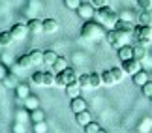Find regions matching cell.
Returning a JSON list of instances; mask_svg holds the SVG:
<instances>
[{"instance_id":"cell-1","label":"cell","mask_w":152,"mask_h":133,"mask_svg":"<svg viewBox=\"0 0 152 133\" xmlns=\"http://www.w3.org/2000/svg\"><path fill=\"white\" fill-rule=\"evenodd\" d=\"M105 34H107V26H103L102 23L98 21H85L83 28H81V36L85 39H105Z\"/></svg>"},{"instance_id":"cell-2","label":"cell","mask_w":152,"mask_h":133,"mask_svg":"<svg viewBox=\"0 0 152 133\" xmlns=\"http://www.w3.org/2000/svg\"><path fill=\"white\" fill-rule=\"evenodd\" d=\"M94 17L98 19V23H102L103 26L107 28H113L115 23L118 21V15H116V11H113L109 8V6H102V8H96V13Z\"/></svg>"},{"instance_id":"cell-3","label":"cell","mask_w":152,"mask_h":133,"mask_svg":"<svg viewBox=\"0 0 152 133\" xmlns=\"http://www.w3.org/2000/svg\"><path fill=\"white\" fill-rule=\"evenodd\" d=\"M132 34L135 36L137 43L148 47L150 41H152V25H137V26H133V32Z\"/></svg>"},{"instance_id":"cell-4","label":"cell","mask_w":152,"mask_h":133,"mask_svg":"<svg viewBox=\"0 0 152 133\" xmlns=\"http://www.w3.org/2000/svg\"><path fill=\"white\" fill-rule=\"evenodd\" d=\"M77 81V75L72 68H66V69H60V71H56V81L55 84L56 86H62V88H66L69 83H75Z\"/></svg>"},{"instance_id":"cell-5","label":"cell","mask_w":152,"mask_h":133,"mask_svg":"<svg viewBox=\"0 0 152 133\" xmlns=\"http://www.w3.org/2000/svg\"><path fill=\"white\" fill-rule=\"evenodd\" d=\"M105 39H107V43L111 45V47H122V45H126L124 41L128 39V34L124 32H118V30H115V28H109L107 34H105Z\"/></svg>"},{"instance_id":"cell-6","label":"cell","mask_w":152,"mask_h":133,"mask_svg":"<svg viewBox=\"0 0 152 133\" xmlns=\"http://www.w3.org/2000/svg\"><path fill=\"white\" fill-rule=\"evenodd\" d=\"M77 15L81 17L83 21H90V19H94V13H96V8H94V4H85V2H81V6L77 9Z\"/></svg>"},{"instance_id":"cell-7","label":"cell","mask_w":152,"mask_h":133,"mask_svg":"<svg viewBox=\"0 0 152 133\" xmlns=\"http://www.w3.org/2000/svg\"><path fill=\"white\" fill-rule=\"evenodd\" d=\"M122 69H124L126 75H133L141 69V60L137 58H128V60H122Z\"/></svg>"},{"instance_id":"cell-8","label":"cell","mask_w":152,"mask_h":133,"mask_svg":"<svg viewBox=\"0 0 152 133\" xmlns=\"http://www.w3.org/2000/svg\"><path fill=\"white\" fill-rule=\"evenodd\" d=\"M10 32H11V36H13V39H19V41H21V39H25L28 34H30V32H28V26L23 25V23H17V25H13Z\"/></svg>"},{"instance_id":"cell-9","label":"cell","mask_w":152,"mask_h":133,"mask_svg":"<svg viewBox=\"0 0 152 133\" xmlns=\"http://www.w3.org/2000/svg\"><path fill=\"white\" fill-rule=\"evenodd\" d=\"M115 30H118V32H124V34H132L133 32V25H132V21H126V19H120L118 17V21L115 23Z\"/></svg>"},{"instance_id":"cell-10","label":"cell","mask_w":152,"mask_h":133,"mask_svg":"<svg viewBox=\"0 0 152 133\" xmlns=\"http://www.w3.org/2000/svg\"><path fill=\"white\" fill-rule=\"evenodd\" d=\"M2 83H4V86H6V88H15V86L21 83V81H19V77H17V75H15L13 71H10V69H8L6 77L2 79Z\"/></svg>"},{"instance_id":"cell-11","label":"cell","mask_w":152,"mask_h":133,"mask_svg":"<svg viewBox=\"0 0 152 133\" xmlns=\"http://www.w3.org/2000/svg\"><path fill=\"white\" fill-rule=\"evenodd\" d=\"M69 109H72L73 113L85 111V109H86V101L81 96H75V97H72V101H69Z\"/></svg>"},{"instance_id":"cell-12","label":"cell","mask_w":152,"mask_h":133,"mask_svg":"<svg viewBox=\"0 0 152 133\" xmlns=\"http://www.w3.org/2000/svg\"><path fill=\"white\" fill-rule=\"evenodd\" d=\"M26 26H28V32H30V34L43 32V23H42V19H28Z\"/></svg>"},{"instance_id":"cell-13","label":"cell","mask_w":152,"mask_h":133,"mask_svg":"<svg viewBox=\"0 0 152 133\" xmlns=\"http://www.w3.org/2000/svg\"><path fill=\"white\" fill-rule=\"evenodd\" d=\"M42 23H43V32L53 34V32H56V30H58V23H56V19H53V17L42 19Z\"/></svg>"},{"instance_id":"cell-14","label":"cell","mask_w":152,"mask_h":133,"mask_svg":"<svg viewBox=\"0 0 152 133\" xmlns=\"http://www.w3.org/2000/svg\"><path fill=\"white\" fill-rule=\"evenodd\" d=\"M90 120H92V118H90V113L86 111V109H85V111L75 113V122H77L79 126H83V128H85V126L90 122Z\"/></svg>"},{"instance_id":"cell-15","label":"cell","mask_w":152,"mask_h":133,"mask_svg":"<svg viewBox=\"0 0 152 133\" xmlns=\"http://www.w3.org/2000/svg\"><path fill=\"white\" fill-rule=\"evenodd\" d=\"M118 58H120V62L133 58V47L132 45H122V47H118Z\"/></svg>"},{"instance_id":"cell-16","label":"cell","mask_w":152,"mask_h":133,"mask_svg":"<svg viewBox=\"0 0 152 133\" xmlns=\"http://www.w3.org/2000/svg\"><path fill=\"white\" fill-rule=\"evenodd\" d=\"M28 56H30V60H32V66H39V64H43V51H39V49H32L30 53H28Z\"/></svg>"},{"instance_id":"cell-17","label":"cell","mask_w":152,"mask_h":133,"mask_svg":"<svg viewBox=\"0 0 152 133\" xmlns=\"http://www.w3.org/2000/svg\"><path fill=\"white\" fill-rule=\"evenodd\" d=\"M132 77H133V83H135L137 86H143V84L148 81V73L145 71V69H139V71H137V73H133Z\"/></svg>"},{"instance_id":"cell-18","label":"cell","mask_w":152,"mask_h":133,"mask_svg":"<svg viewBox=\"0 0 152 133\" xmlns=\"http://www.w3.org/2000/svg\"><path fill=\"white\" fill-rule=\"evenodd\" d=\"M15 92H17V97H19V100H25V97L30 96V86L25 84V83H19L15 86Z\"/></svg>"},{"instance_id":"cell-19","label":"cell","mask_w":152,"mask_h":133,"mask_svg":"<svg viewBox=\"0 0 152 133\" xmlns=\"http://www.w3.org/2000/svg\"><path fill=\"white\" fill-rule=\"evenodd\" d=\"M56 58H58V55H56V51H43V64L45 66H51L53 68V64L56 62Z\"/></svg>"},{"instance_id":"cell-20","label":"cell","mask_w":152,"mask_h":133,"mask_svg":"<svg viewBox=\"0 0 152 133\" xmlns=\"http://www.w3.org/2000/svg\"><path fill=\"white\" fill-rule=\"evenodd\" d=\"M23 101H25V109H26V111H34V109L39 107V100H38L36 96H32V94L28 96V97H25Z\"/></svg>"},{"instance_id":"cell-21","label":"cell","mask_w":152,"mask_h":133,"mask_svg":"<svg viewBox=\"0 0 152 133\" xmlns=\"http://www.w3.org/2000/svg\"><path fill=\"white\" fill-rule=\"evenodd\" d=\"M56 81V73L53 71V69H47V71H43V86H53Z\"/></svg>"},{"instance_id":"cell-22","label":"cell","mask_w":152,"mask_h":133,"mask_svg":"<svg viewBox=\"0 0 152 133\" xmlns=\"http://www.w3.org/2000/svg\"><path fill=\"white\" fill-rule=\"evenodd\" d=\"M66 94H68V96H72V97L81 96V86H79L77 81H75V83H69V84L66 86Z\"/></svg>"},{"instance_id":"cell-23","label":"cell","mask_w":152,"mask_h":133,"mask_svg":"<svg viewBox=\"0 0 152 133\" xmlns=\"http://www.w3.org/2000/svg\"><path fill=\"white\" fill-rule=\"evenodd\" d=\"M139 25H152V13L150 9H143L141 13H139Z\"/></svg>"},{"instance_id":"cell-24","label":"cell","mask_w":152,"mask_h":133,"mask_svg":"<svg viewBox=\"0 0 152 133\" xmlns=\"http://www.w3.org/2000/svg\"><path fill=\"white\" fill-rule=\"evenodd\" d=\"M11 41H13V36H11V32H10V30L0 32V47H8Z\"/></svg>"},{"instance_id":"cell-25","label":"cell","mask_w":152,"mask_h":133,"mask_svg":"<svg viewBox=\"0 0 152 133\" xmlns=\"http://www.w3.org/2000/svg\"><path fill=\"white\" fill-rule=\"evenodd\" d=\"M145 56H147V47H145V45H135V47H133V58H137V60H143Z\"/></svg>"},{"instance_id":"cell-26","label":"cell","mask_w":152,"mask_h":133,"mask_svg":"<svg viewBox=\"0 0 152 133\" xmlns=\"http://www.w3.org/2000/svg\"><path fill=\"white\" fill-rule=\"evenodd\" d=\"M17 66L23 68V69L32 68V60H30V56H28V55H21L19 58H17Z\"/></svg>"},{"instance_id":"cell-27","label":"cell","mask_w":152,"mask_h":133,"mask_svg":"<svg viewBox=\"0 0 152 133\" xmlns=\"http://www.w3.org/2000/svg\"><path fill=\"white\" fill-rule=\"evenodd\" d=\"M102 81L105 86H113L115 84V77L113 73H111V69H105V71H102Z\"/></svg>"},{"instance_id":"cell-28","label":"cell","mask_w":152,"mask_h":133,"mask_svg":"<svg viewBox=\"0 0 152 133\" xmlns=\"http://www.w3.org/2000/svg\"><path fill=\"white\" fill-rule=\"evenodd\" d=\"M102 84V73H90V88H100Z\"/></svg>"},{"instance_id":"cell-29","label":"cell","mask_w":152,"mask_h":133,"mask_svg":"<svg viewBox=\"0 0 152 133\" xmlns=\"http://www.w3.org/2000/svg\"><path fill=\"white\" fill-rule=\"evenodd\" d=\"M111 73H113L115 77V83H120L122 79H124V69H122V66H116V68H111Z\"/></svg>"},{"instance_id":"cell-30","label":"cell","mask_w":152,"mask_h":133,"mask_svg":"<svg viewBox=\"0 0 152 133\" xmlns=\"http://www.w3.org/2000/svg\"><path fill=\"white\" fill-rule=\"evenodd\" d=\"M77 83L81 88H90V73H83L81 77H77Z\"/></svg>"},{"instance_id":"cell-31","label":"cell","mask_w":152,"mask_h":133,"mask_svg":"<svg viewBox=\"0 0 152 133\" xmlns=\"http://www.w3.org/2000/svg\"><path fill=\"white\" fill-rule=\"evenodd\" d=\"M30 120H32V122H42V120H45L43 111H39V107L34 109V111H30Z\"/></svg>"},{"instance_id":"cell-32","label":"cell","mask_w":152,"mask_h":133,"mask_svg":"<svg viewBox=\"0 0 152 133\" xmlns=\"http://www.w3.org/2000/svg\"><path fill=\"white\" fill-rule=\"evenodd\" d=\"M68 68V60L64 58V56H58L56 62L53 64V69H56V71H60V69H66Z\"/></svg>"},{"instance_id":"cell-33","label":"cell","mask_w":152,"mask_h":133,"mask_svg":"<svg viewBox=\"0 0 152 133\" xmlns=\"http://www.w3.org/2000/svg\"><path fill=\"white\" fill-rule=\"evenodd\" d=\"M85 131H86V133H100V131H102V126L90 120V122L85 126Z\"/></svg>"},{"instance_id":"cell-34","label":"cell","mask_w":152,"mask_h":133,"mask_svg":"<svg viewBox=\"0 0 152 133\" xmlns=\"http://www.w3.org/2000/svg\"><path fill=\"white\" fill-rule=\"evenodd\" d=\"M32 83L36 86H43V71H34L32 73Z\"/></svg>"},{"instance_id":"cell-35","label":"cell","mask_w":152,"mask_h":133,"mask_svg":"<svg viewBox=\"0 0 152 133\" xmlns=\"http://www.w3.org/2000/svg\"><path fill=\"white\" fill-rule=\"evenodd\" d=\"M34 133H47V124H45V120L34 122Z\"/></svg>"},{"instance_id":"cell-36","label":"cell","mask_w":152,"mask_h":133,"mask_svg":"<svg viewBox=\"0 0 152 133\" xmlns=\"http://www.w3.org/2000/svg\"><path fill=\"white\" fill-rule=\"evenodd\" d=\"M139 131H150L152 129V118H145L141 124H139Z\"/></svg>"},{"instance_id":"cell-37","label":"cell","mask_w":152,"mask_h":133,"mask_svg":"<svg viewBox=\"0 0 152 133\" xmlns=\"http://www.w3.org/2000/svg\"><path fill=\"white\" fill-rule=\"evenodd\" d=\"M64 6H66L68 9H77L79 6H81V0H64Z\"/></svg>"},{"instance_id":"cell-38","label":"cell","mask_w":152,"mask_h":133,"mask_svg":"<svg viewBox=\"0 0 152 133\" xmlns=\"http://www.w3.org/2000/svg\"><path fill=\"white\" fill-rule=\"evenodd\" d=\"M141 88H143V94L147 96V97H150V96H152V83H150V81H147V83H145Z\"/></svg>"},{"instance_id":"cell-39","label":"cell","mask_w":152,"mask_h":133,"mask_svg":"<svg viewBox=\"0 0 152 133\" xmlns=\"http://www.w3.org/2000/svg\"><path fill=\"white\" fill-rule=\"evenodd\" d=\"M137 6L141 9H150L152 8V0H137Z\"/></svg>"},{"instance_id":"cell-40","label":"cell","mask_w":152,"mask_h":133,"mask_svg":"<svg viewBox=\"0 0 152 133\" xmlns=\"http://www.w3.org/2000/svg\"><path fill=\"white\" fill-rule=\"evenodd\" d=\"M94 4V8H102V6H107V0H90Z\"/></svg>"},{"instance_id":"cell-41","label":"cell","mask_w":152,"mask_h":133,"mask_svg":"<svg viewBox=\"0 0 152 133\" xmlns=\"http://www.w3.org/2000/svg\"><path fill=\"white\" fill-rule=\"evenodd\" d=\"M6 73H8V68H6V66H2V64H0V81H2V79L6 77Z\"/></svg>"},{"instance_id":"cell-42","label":"cell","mask_w":152,"mask_h":133,"mask_svg":"<svg viewBox=\"0 0 152 133\" xmlns=\"http://www.w3.org/2000/svg\"><path fill=\"white\" fill-rule=\"evenodd\" d=\"M150 101H152V96H150Z\"/></svg>"}]
</instances>
